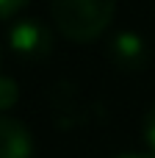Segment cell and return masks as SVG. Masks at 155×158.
<instances>
[{
    "label": "cell",
    "mask_w": 155,
    "mask_h": 158,
    "mask_svg": "<svg viewBox=\"0 0 155 158\" xmlns=\"http://www.w3.org/2000/svg\"><path fill=\"white\" fill-rule=\"evenodd\" d=\"M53 25L75 44L100 39L116 14V0H50Z\"/></svg>",
    "instance_id": "cell-1"
},
{
    "label": "cell",
    "mask_w": 155,
    "mask_h": 158,
    "mask_svg": "<svg viewBox=\"0 0 155 158\" xmlns=\"http://www.w3.org/2000/svg\"><path fill=\"white\" fill-rule=\"evenodd\" d=\"M8 47L14 50V56H19L25 61H42L53 50V33L44 22L25 17L8 28Z\"/></svg>",
    "instance_id": "cell-2"
},
{
    "label": "cell",
    "mask_w": 155,
    "mask_h": 158,
    "mask_svg": "<svg viewBox=\"0 0 155 158\" xmlns=\"http://www.w3.org/2000/svg\"><path fill=\"white\" fill-rule=\"evenodd\" d=\"M108 58L122 69V72H139L144 69L150 53H147V42L133 33V31H119L114 39H111V47H108Z\"/></svg>",
    "instance_id": "cell-3"
},
{
    "label": "cell",
    "mask_w": 155,
    "mask_h": 158,
    "mask_svg": "<svg viewBox=\"0 0 155 158\" xmlns=\"http://www.w3.org/2000/svg\"><path fill=\"white\" fill-rule=\"evenodd\" d=\"M0 158H33V136L17 117L0 114Z\"/></svg>",
    "instance_id": "cell-4"
},
{
    "label": "cell",
    "mask_w": 155,
    "mask_h": 158,
    "mask_svg": "<svg viewBox=\"0 0 155 158\" xmlns=\"http://www.w3.org/2000/svg\"><path fill=\"white\" fill-rule=\"evenodd\" d=\"M19 103V83L8 75H0V114L11 111Z\"/></svg>",
    "instance_id": "cell-5"
},
{
    "label": "cell",
    "mask_w": 155,
    "mask_h": 158,
    "mask_svg": "<svg viewBox=\"0 0 155 158\" xmlns=\"http://www.w3.org/2000/svg\"><path fill=\"white\" fill-rule=\"evenodd\" d=\"M141 133H144V144H147V150L155 156V106L147 111V117H144V128H141Z\"/></svg>",
    "instance_id": "cell-6"
},
{
    "label": "cell",
    "mask_w": 155,
    "mask_h": 158,
    "mask_svg": "<svg viewBox=\"0 0 155 158\" xmlns=\"http://www.w3.org/2000/svg\"><path fill=\"white\" fill-rule=\"evenodd\" d=\"M31 0H0V19H11L17 17Z\"/></svg>",
    "instance_id": "cell-7"
},
{
    "label": "cell",
    "mask_w": 155,
    "mask_h": 158,
    "mask_svg": "<svg viewBox=\"0 0 155 158\" xmlns=\"http://www.w3.org/2000/svg\"><path fill=\"white\" fill-rule=\"evenodd\" d=\"M114 158H155L153 153H122V156H114Z\"/></svg>",
    "instance_id": "cell-8"
},
{
    "label": "cell",
    "mask_w": 155,
    "mask_h": 158,
    "mask_svg": "<svg viewBox=\"0 0 155 158\" xmlns=\"http://www.w3.org/2000/svg\"><path fill=\"white\" fill-rule=\"evenodd\" d=\"M0 64H3V50H0Z\"/></svg>",
    "instance_id": "cell-9"
}]
</instances>
